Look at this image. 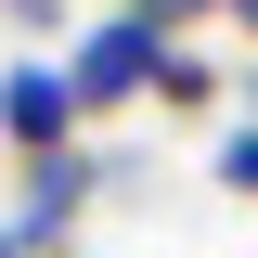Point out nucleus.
<instances>
[{"instance_id":"nucleus-7","label":"nucleus","mask_w":258,"mask_h":258,"mask_svg":"<svg viewBox=\"0 0 258 258\" xmlns=\"http://www.w3.org/2000/svg\"><path fill=\"white\" fill-rule=\"evenodd\" d=\"M0 13H13L26 39H52V26H64V0H0Z\"/></svg>"},{"instance_id":"nucleus-4","label":"nucleus","mask_w":258,"mask_h":258,"mask_svg":"<svg viewBox=\"0 0 258 258\" xmlns=\"http://www.w3.org/2000/svg\"><path fill=\"white\" fill-rule=\"evenodd\" d=\"M220 91H232V78H220L207 52H168V78H155V103H168V116H207Z\"/></svg>"},{"instance_id":"nucleus-8","label":"nucleus","mask_w":258,"mask_h":258,"mask_svg":"<svg viewBox=\"0 0 258 258\" xmlns=\"http://www.w3.org/2000/svg\"><path fill=\"white\" fill-rule=\"evenodd\" d=\"M220 13H232V26H245V39H258V0H220Z\"/></svg>"},{"instance_id":"nucleus-9","label":"nucleus","mask_w":258,"mask_h":258,"mask_svg":"<svg viewBox=\"0 0 258 258\" xmlns=\"http://www.w3.org/2000/svg\"><path fill=\"white\" fill-rule=\"evenodd\" d=\"M232 91H245V129H258V64H245V78H232Z\"/></svg>"},{"instance_id":"nucleus-11","label":"nucleus","mask_w":258,"mask_h":258,"mask_svg":"<svg viewBox=\"0 0 258 258\" xmlns=\"http://www.w3.org/2000/svg\"><path fill=\"white\" fill-rule=\"evenodd\" d=\"M64 258H91V245H64Z\"/></svg>"},{"instance_id":"nucleus-5","label":"nucleus","mask_w":258,"mask_h":258,"mask_svg":"<svg viewBox=\"0 0 258 258\" xmlns=\"http://www.w3.org/2000/svg\"><path fill=\"white\" fill-rule=\"evenodd\" d=\"M220 194H245V207H258V129H245V116L220 129Z\"/></svg>"},{"instance_id":"nucleus-2","label":"nucleus","mask_w":258,"mask_h":258,"mask_svg":"<svg viewBox=\"0 0 258 258\" xmlns=\"http://www.w3.org/2000/svg\"><path fill=\"white\" fill-rule=\"evenodd\" d=\"M103 181H116V168H103L91 142L39 155V168H26V207H13V245H26V258H64V245H78V207H91Z\"/></svg>"},{"instance_id":"nucleus-3","label":"nucleus","mask_w":258,"mask_h":258,"mask_svg":"<svg viewBox=\"0 0 258 258\" xmlns=\"http://www.w3.org/2000/svg\"><path fill=\"white\" fill-rule=\"evenodd\" d=\"M0 142H13L26 168L78 142V91H64V64H52V52H26V64H0Z\"/></svg>"},{"instance_id":"nucleus-1","label":"nucleus","mask_w":258,"mask_h":258,"mask_svg":"<svg viewBox=\"0 0 258 258\" xmlns=\"http://www.w3.org/2000/svg\"><path fill=\"white\" fill-rule=\"evenodd\" d=\"M168 52H181V39H155L142 13H103V26H78V39H64V91H78V116H129V103H155Z\"/></svg>"},{"instance_id":"nucleus-10","label":"nucleus","mask_w":258,"mask_h":258,"mask_svg":"<svg viewBox=\"0 0 258 258\" xmlns=\"http://www.w3.org/2000/svg\"><path fill=\"white\" fill-rule=\"evenodd\" d=\"M0 258H26V245H13V220H0Z\"/></svg>"},{"instance_id":"nucleus-6","label":"nucleus","mask_w":258,"mask_h":258,"mask_svg":"<svg viewBox=\"0 0 258 258\" xmlns=\"http://www.w3.org/2000/svg\"><path fill=\"white\" fill-rule=\"evenodd\" d=\"M116 13H142V26H155V39H194V26H207V13H220V0H116Z\"/></svg>"}]
</instances>
